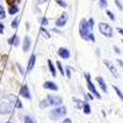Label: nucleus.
I'll use <instances>...</instances> for the list:
<instances>
[{
	"label": "nucleus",
	"instance_id": "nucleus-37",
	"mask_svg": "<svg viewBox=\"0 0 123 123\" xmlns=\"http://www.w3.org/2000/svg\"><path fill=\"white\" fill-rule=\"evenodd\" d=\"M16 65H17V68H18V70H20V73H21V74H24V75H25V71H24V69H22V67H21V65H20L18 63H17Z\"/></svg>",
	"mask_w": 123,
	"mask_h": 123
},
{
	"label": "nucleus",
	"instance_id": "nucleus-30",
	"mask_svg": "<svg viewBox=\"0 0 123 123\" xmlns=\"http://www.w3.org/2000/svg\"><path fill=\"white\" fill-rule=\"evenodd\" d=\"M98 5H100V7H106L107 6V0H100Z\"/></svg>",
	"mask_w": 123,
	"mask_h": 123
},
{
	"label": "nucleus",
	"instance_id": "nucleus-34",
	"mask_svg": "<svg viewBox=\"0 0 123 123\" xmlns=\"http://www.w3.org/2000/svg\"><path fill=\"white\" fill-rule=\"evenodd\" d=\"M115 3H116V5H117V7H118L119 10H123V6L121 5V1H119V0H115Z\"/></svg>",
	"mask_w": 123,
	"mask_h": 123
},
{
	"label": "nucleus",
	"instance_id": "nucleus-1",
	"mask_svg": "<svg viewBox=\"0 0 123 123\" xmlns=\"http://www.w3.org/2000/svg\"><path fill=\"white\" fill-rule=\"evenodd\" d=\"M79 33H80L81 38L89 41V35L91 33V30H90V27H89L87 20L83 18V20L80 21V25H79Z\"/></svg>",
	"mask_w": 123,
	"mask_h": 123
},
{
	"label": "nucleus",
	"instance_id": "nucleus-3",
	"mask_svg": "<svg viewBox=\"0 0 123 123\" xmlns=\"http://www.w3.org/2000/svg\"><path fill=\"white\" fill-rule=\"evenodd\" d=\"M98 30L105 37H108V38L113 37V28H112V26L108 25L107 22H100L98 24Z\"/></svg>",
	"mask_w": 123,
	"mask_h": 123
},
{
	"label": "nucleus",
	"instance_id": "nucleus-35",
	"mask_svg": "<svg viewBox=\"0 0 123 123\" xmlns=\"http://www.w3.org/2000/svg\"><path fill=\"white\" fill-rule=\"evenodd\" d=\"M18 43H20V39H18V37L16 36V37H15V41H14V46H15V47H17V46H18Z\"/></svg>",
	"mask_w": 123,
	"mask_h": 123
},
{
	"label": "nucleus",
	"instance_id": "nucleus-27",
	"mask_svg": "<svg viewBox=\"0 0 123 123\" xmlns=\"http://www.w3.org/2000/svg\"><path fill=\"white\" fill-rule=\"evenodd\" d=\"M24 121H25V123H36V121H33V119L31 118L30 116H25Z\"/></svg>",
	"mask_w": 123,
	"mask_h": 123
},
{
	"label": "nucleus",
	"instance_id": "nucleus-4",
	"mask_svg": "<svg viewBox=\"0 0 123 123\" xmlns=\"http://www.w3.org/2000/svg\"><path fill=\"white\" fill-rule=\"evenodd\" d=\"M85 79H86V85H87V87H89V90H90V92L91 94H94V96L96 97V98H101V94H98V91L96 90V87H95V85L92 84V81H91V78H90V74H85Z\"/></svg>",
	"mask_w": 123,
	"mask_h": 123
},
{
	"label": "nucleus",
	"instance_id": "nucleus-9",
	"mask_svg": "<svg viewBox=\"0 0 123 123\" xmlns=\"http://www.w3.org/2000/svg\"><path fill=\"white\" fill-rule=\"evenodd\" d=\"M58 54L60 58H63V59H68L70 58V52H69V49L68 48H64V47H62L58 49Z\"/></svg>",
	"mask_w": 123,
	"mask_h": 123
},
{
	"label": "nucleus",
	"instance_id": "nucleus-33",
	"mask_svg": "<svg viewBox=\"0 0 123 123\" xmlns=\"http://www.w3.org/2000/svg\"><path fill=\"white\" fill-rule=\"evenodd\" d=\"M15 37H16V36L14 35L12 37H10V38L7 39V42H9V44H11V46H14V41H15Z\"/></svg>",
	"mask_w": 123,
	"mask_h": 123
},
{
	"label": "nucleus",
	"instance_id": "nucleus-7",
	"mask_svg": "<svg viewBox=\"0 0 123 123\" xmlns=\"http://www.w3.org/2000/svg\"><path fill=\"white\" fill-rule=\"evenodd\" d=\"M67 21H68V14L63 12V14H60V16L55 20V26L57 27H64L67 25Z\"/></svg>",
	"mask_w": 123,
	"mask_h": 123
},
{
	"label": "nucleus",
	"instance_id": "nucleus-8",
	"mask_svg": "<svg viewBox=\"0 0 123 123\" xmlns=\"http://www.w3.org/2000/svg\"><path fill=\"white\" fill-rule=\"evenodd\" d=\"M104 64H105V65L107 67V69H108V70L111 71V74L113 75L115 78H118V76H119V75H118V71H117V69H116V67H115L113 64H112L110 60L105 59V60H104Z\"/></svg>",
	"mask_w": 123,
	"mask_h": 123
},
{
	"label": "nucleus",
	"instance_id": "nucleus-14",
	"mask_svg": "<svg viewBox=\"0 0 123 123\" xmlns=\"http://www.w3.org/2000/svg\"><path fill=\"white\" fill-rule=\"evenodd\" d=\"M35 63H36V54H32L28 60V65H27V71H31L35 67Z\"/></svg>",
	"mask_w": 123,
	"mask_h": 123
},
{
	"label": "nucleus",
	"instance_id": "nucleus-24",
	"mask_svg": "<svg viewBox=\"0 0 123 123\" xmlns=\"http://www.w3.org/2000/svg\"><path fill=\"white\" fill-rule=\"evenodd\" d=\"M106 15L110 17V20H112V21H115V20H116V16H115V14H113V12H111V11H108V10L106 11Z\"/></svg>",
	"mask_w": 123,
	"mask_h": 123
},
{
	"label": "nucleus",
	"instance_id": "nucleus-2",
	"mask_svg": "<svg viewBox=\"0 0 123 123\" xmlns=\"http://www.w3.org/2000/svg\"><path fill=\"white\" fill-rule=\"evenodd\" d=\"M65 113H67L65 106H59V107H57V108H54V110H52L49 112V118L52 121H57L62 117H64Z\"/></svg>",
	"mask_w": 123,
	"mask_h": 123
},
{
	"label": "nucleus",
	"instance_id": "nucleus-31",
	"mask_svg": "<svg viewBox=\"0 0 123 123\" xmlns=\"http://www.w3.org/2000/svg\"><path fill=\"white\" fill-rule=\"evenodd\" d=\"M65 75H67L68 79L71 78V69H70V68H67V69H65Z\"/></svg>",
	"mask_w": 123,
	"mask_h": 123
},
{
	"label": "nucleus",
	"instance_id": "nucleus-26",
	"mask_svg": "<svg viewBox=\"0 0 123 123\" xmlns=\"http://www.w3.org/2000/svg\"><path fill=\"white\" fill-rule=\"evenodd\" d=\"M55 3H57L59 6H62V7H67V6H68L64 0H55Z\"/></svg>",
	"mask_w": 123,
	"mask_h": 123
},
{
	"label": "nucleus",
	"instance_id": "nucleus-10",
	"mask_svg": "<svg viewBox=\"0 0 123 123\" xmlns=\"http://www.w3.org/2000/svg\"><path fill=\"white\" fill-rule=\"evenodd\" d=\"M20 95H21L22 97H25V98H27V100L31 98V94H30V90H28V86H27V85H22V86H21Z\"/></svg>",
	"mask_w": 123,
	"mask_h": 123
},
{
	"label": "nucleus",
	"instance_id": "nucleus-22",
	"mask_svg": "<svg viewBox=\"0 0 123 123\" xmlns=\"http://www.w3.org/2000/svg\"><path fill=\"white\" fill-rule=\"evenodd\" d=\"M55 64H57V67H58V69H59V71H60V74L64 76V68H63V65H62V63H60V62H57Z\"/></svg>",
	"mask_w": 123,
	"mask_h": 123
},
{
	"label": "nucleus",
	"instance_id": "nucleus-44",
	"mask_svg": "<svg viewBox=\"0 0 123 123\" xmlns=\"http://www.w3.org/2000/svg\"><path fill=\"white\" fill-rule=\"evenodd\" d=\"M117 31H118V32H119V33H121V35L123 36V28H121V27H118V28H117Z\"/></svg>",
	"mask_w": 123,
	"mask_h": 123
},
{
	"label": "nucleus",
	"instance_id": "nucleus-20",
	"mask_svg": "<svg viewBox=\"0 0 123 123\" xmlns=\"http://www.w3.org/2000/svg\"><path fill=\"white\" fill-rule=\"evenodd\" d=\"M49 106V102H48V100L47 98H44V100H42L39 102V107L41 108H46V107H48Z\"/></svg>",
	"mask_w": 123,
	"mask_h": 123
},
{
	"label": "nucleus",
	"instance_id": "nucleus-16",
	"mask_svg": "<svg viewBox=\"0 0 123 123\" xmlns=\"http://www.w3.org/2000/svg\"><path fill=\"white\" fill-rule=\"evenodd\" d=\"M39 33H41V36H42L43 38H46V39H48L49 37H50V35H49V32H48V31L42 26V27H41V30H39Z\"/></svg>",
	"mask_w": 123,
	"mask_h": 123
},
{
	"label": "nucleus",
	"instance_id": "nucleus-25",
	"mask_svg": "<svg viewBox=\"0 0 123 123\" xmlns=\"http://www.w3.org/2000/svg\"><path fill=\"white\" fill-rule=\"evenodd\" d=\"M17 26H18V17L14 18L12 22H11V27H12V28H17Z\"/></svg>",
	"mask_w": 123,
	"mask_h": 123
},
{
	"label": "nucleus",
	"instance_id": "nucleus-43",
	"mask_svg": "<svg viewBox=\"0 0 123 123\" xmlns=\"http://www.w3.org/2000/svg\"><path fill=\"white\" fill-rule=\"evenodd\" d=\"M117 63H118V64L123 68V60H122V59H118V60H117Z\"/></svg>",
	"mask_w": 123,
	"mask_h": 123
},
{
	"label": "nucleus",
	"instance_id": "nucleus-42",
	"mask_svg": "<svg viewBox=\"0 0 123 123\" xmlns=\"http://www.w3.org/2000/svg\"><path fill=\"white\" fill-rule=\"evenodd\" d=\"M113 49H115V52H116V53H118V54L121 53V50H119V48H118V47H113Z\"/></svg>",
	"mask_w": 123,
	"mask_h": 123
},
{
	"label": "nucleus",
	"instance_id": "nucleus-32",
	"mask_svg": "<svg viewBox=\"0 0 123 123\" xmlns=\"http://www.w3.org/2000/svg\"><path fill=\"white\" fill-rule=\"evenodd\" d=\"M41 24H42V26H47L48 25V18L47 17H42V20H41Z\"/></svg>",
	"mask_w": 123,
	"mask_h": 123
},
{
	"label": "nucleus",
	"instance_id": "nucleus-47",
	"mask_svg": "<svg viewBox=\"0 0 123 123\" xmlns=\"http://www.w3.org/2000/svg\"><path fill=\"white\" fill-rule=\"evenodd\" d=\"M122 43H123V39H122Z\"/></svg>",
	"mask_w": 123,
	"mask_h": 123
},
{
	"label": "nucleus",
	"instance_id": "nucleus-19",
	"mask_svg": "<svg viewBox=\"0 0 123 123\" xmlns=\"http://www.w3.org/2000/svg\"><path fill=\"white\" fill-rule=\"evenodd\" d=\"M9 12L11 14V15H15V14H17L18 12V7L15 5V6H10L9 7Z\"/></svg>",
	"mask_w": 123,
	"mask_h": 123
},
{
	"label": "nucleus",
	"instance_id": "nucleus-17",
	"mask_svg": "<svg viewBox=\"0 0 123 123\" xmlns=\"http://www.w3.org/2000/svg\"><path fill=\"white\" fill-rule=\"evenodd\" d=\"M73 101H74L76 108H83V107H84V101H81V100H79V98H76V97H74Z\"/></svg>",
	"mask_w": 123,
	"mask_h": 123
},
{
	"label": "nucleus",
	"instance_id": "nucleus-11",
	"mask_svg": "<svg viewBox=\"0 0 123 123\" xmlns=\"http://www.w3.org/2000/svg\"><path fill=\"white\" fill-rule=\"evenodd\" d=\"M31 38L28 37V36H26L25 37V39H24V46H22V50L24 52H28L30 50V48H31Z\"/></svg>",
	"mask_w": 123,
	"mask_h": 123
},
{
	"label": "nucleus",
	"instance_id": "nucleus-46",
	"mask_svg": "<svg viewBox=\"0 0 123 123\" xmlns=\"http://www.w3.org/2000/svg\"><path fill=\"white\" fill-rule=\"evenodd\" d=\"M6 123H11V122H6Z\"/></svg>",
	"mask_w": 123,
	"mask_h": 123
},
{
	"label": "nucleus",
	"instance_id": "nucleus-18",
	"mask_svg": "<svg viewBox=\"0 0 123 123\" xmlns=\"http://www.w3.org/2000/svg\"><path fill=\"white\" fill-rule=\"evenodd\" d=\"M83 110H84V113H85V115H90V113H91V106L87 104V102H84Z\"/></svg>",
	"mask_w": 123,
	"mask_h": 123
},
{
	"label": "nucleus",
	"instance_id": "nucleus-39",
	"mask_svg": "<svg viewBox=\"0 0 123 123\" xmlns=\"http://www.w3.org/2000/svg\"><path fill=\"white\" fill-rule=\"evenodd\" d=\"M52 31H53V32H55V33H59V35H63V32H62L60 30H58V28H53Z\"/></svg>",
	"mask_w": 123,
	"mask_h": 123
},
{
	"label": "nucleus",
	"instance_id": "nucleus-21",
	"mask_svg": "<svg viewBox=\"0 0 123 123\" xmlns=\"http://www.w3.org/2000/svg\"><path fill=\"white\" fill-rule=\"evenodd\" d=\"M113 90L116 91V94H117V96H118V97H119V98H121V100L123 101V94H122V91H121V90H119V89H118L117 86H113Z\"/></svg>",
	"mask_w": 123,
	"mask_h": 123
},
{
	"label": "nucleus",
	"instance_id": "nucleus-5",
	"mask_svg": "<svg viewBox=\"0 0 123 123\" xmlns=\"http://www.w3.org/2000/svg\"><path fill=\"white\" fill-rule=\"evenodd\" d=\"M12 104H10V102H3V104H0V115H10L12 112Z\"/></svg>",
	"mask_w": 123,
	"mask_h": 123
},
{
	"label": "nucleus",
	"instance_id": "nucleus-41",
	"mask_svg": "<svg viewBox=\"0 0 123 123\" xmlns=\"http://www.w3.org/2000/svg\"><path fill=\"white\" fill-rule=\"evenodd\" d=\"M62 123H73V122H71V119H70V118H65Z\"/></svg>",
	"mask_w": 123,
	"mask_h": 123
},
{
	"label": "nucleus",
	"instance_id": "nucleus-29",
	"mask_svg": "<svg viewBox=\"0 0 123 123\" xmlns=\"http://www.w3.org/2000/svg\"><path fill=\"white\" fill-rule=\"evenodd\" d=\"M87 22H89V27H90V30L92 31V28H94V25H95L94 18H89V20H87Z\"/></svg>",
	"mask_w": 123,
	"mask_h": 123
},
{
	"label": "nucleus",
	"instance_id": "nucleus-13",
	"mask_svg": "<svg viewBox=\"0 0 123 123\" xmlns=\"http://www.w3.org/2000/svg\"><path fill=\"white\" fill-rule=\"evenodd\" d=\"M43 87L44 89H48V90H53V91H57L58 90L57 84H54L53 81H46V83L43 84Z\"/></svg>",
	"mask_w": 123,
	"mask_h": 123
},
{
	"label": "nucleus",
	"instance_id": "nucleus-15",
	"mask_svg": "<svg viewBox=\"0 0 123 123\" xmlns=\"http://www.w3.org/2000/svg\"><path fill=\"white\" fill-rule=\"evenodd\" d=\"M47 64H48V68H49V70H50V74H52L53 76H55L57 75V69H55V67H54V64L52 63V60H47Z\"/></svg>",
	"mask_w": 123,
	"mask_h": 123
},
{
	"label": "nucleus",
	"instance_id": "nucleus-12",
	"mask_svg": "<svg viewBox=\"0 0 123 123\" xmlns=\"http://www.w3.org/2000/svg\"><path fill=\"white\" fill-rule=\"evenodd\" d=\"M96 81L98 83V85H100V87L102 89V91L106 94V92H107V86H106V83H105L104 78H102V76H97V78H96Z\"/></svg>",
	"mask_w": 123,
	"mask_h": 123
},
{
	"label": "nucleus",
	"instance_id": "nucleus-23",
	"mask_svg": "<svg viewBox=\"0 0 123 123\" xmlns=\"http://www.w3.org/2000/svg\"><path fill=\"white\" fill-rule=\"evenodd\" d=\"M5 9L1 6V5H0V20H3V18H5Z\"/></svg>",
	"mask_w": 123,
	"mask_h": 123
},
{
	"label": "nucleus",
	"instance_id": "nucleus-38",
	"mask_svg": "<svg viewBox=\"0 0 123 123\" xmlns=\"http://www.w3.org/2000/svg\"><path fill=\"white\" fill-rule=\"evenodd\" d=\"M4 28H5V25L0 22V33H4Z\"/></svg>",
	"mask_w": 123,
	"mask_h": 123
},
{
	"label": "nucleus",
	"instance_id": "nucleus-45",
	"mask_svg": "<svg viewBox=\"0 0 123 123\" xmlns=\"http://www.w3.org/2000/svg\"><path fill=\"white\" fill-rule=\"evenodd\" d=\"M47 0H38V4H43V3H46Z\"/></svg>",
	"mask_w": 123,
	"mask_h": 123
},
{
	"label": "nucleus",
	"instance_id": "nucleus-40",
	"mask_svg": "<svg viewBox=\"0 0 123 123\" xmlns=\"http://www.w3.org/2000/svg\"><path fill=\"white\" fill-rule=\"evenodd\" d=\"M86 98H89V100H94V95H91V92H90V94H86Z\"/></svg>",
	"mask_w": 123,
	"mask_h": 123
},
{
	"label": "nucleus",
	"instance_id": "nucleus-36",
	"mask_svg": "<svg viewBox=\"0 0 123 123\" xmlns=\"http://www.w3.org/2000/svg\"><path fill=\"white\" fill-rule=\"evenodd\" d=\"M89 41H92V42H95V36H94V33H90L89 35Z\"/></svg>",
	"mask_w": 123,
	"mask_h": 123
},
{
	"label": "nucleus",
	"instance_id": "nucleus-28",
	"mask_svg": "<svg viewBox=\"0 0 123 123\" xmlns=\"http://www.w3.org/2000/svg\"><path fill=\"white\" fill-rule=\"evenodd\" d=\"M6 3H7V5H10V6H15V5L18 3V0H6Z\"/></svg>",
	"mask_w": 123,
	"mask_h": 123
},
{
	"label": "nucleus",
	"instance_id": "nucleus-6",
	"mask_svg": "<svg viewBox=\"0 0 123 123\" xmlns=\"http://www.w3.org/2000/svg\"><path fill=\"white\" fill-rule=\"evenodd\" d=\"M49 102V106H60L63 104V98L60 96H53V95H48L46 97Z\"/></svg>",
	"mask_w": 123,
	"mask_h": 123
}]
</instances>
